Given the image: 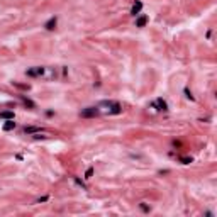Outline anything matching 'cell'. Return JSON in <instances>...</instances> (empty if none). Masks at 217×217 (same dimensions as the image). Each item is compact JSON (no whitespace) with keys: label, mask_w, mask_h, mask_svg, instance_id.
<instances>
[{"label":"cell","mask_w":217,"mask_h":217,"mask_svg":"<svg viewBox=\"0 0 217 217\" xmlns=\"http://www.w3.org/2000/svg\"><path fill=\"white\" fill-rule=\"evenodd\" d=\"M98 109V114H104V115H117L122 112V107H120L119 102L115 100H102L95 105Z\"/></svg>","instance_id":"6da1fadb"},{"label":"cell","mask_w":217,"mask_h":217,"mask_svg":"<svg viewBox=\"0 0 217 217\" xmlns=\"http://www.w3.org/2000/svg\"><path fill=\"white\" fill-rule=\"evenodd\" d=\"M80 115L83 119H92V117H97V115H100V114H98L97 107H87V109H83V110L80 112Z\"/></svg>","instance_id":"7a4b0ae2"},{"label":"cell","mask_w":217,"mask_h":217,"mask_svg":"<svg viewBox=\"0 0 217 217\" xmlns=\"http://www.w3.org/2000/svg\"><path fill=\"white\" fill-rule=\"evenodd\" d=\"M44 70H46V68H43V66H34V68H29L26 73H27V77H31V78L44 77Z\"/></svg>","instance_id":"3957f363"},{"label":"cell","mask_w":217,"mask_h":217,"mask_svg":"<svg viewBox=\"0 0 217 217\" xmlns=\"http://www.w3.org/2000/svg\"><path fill=\"white\" fill-rule=\"evenodd\" d=\"M151 109H158V112H166L168 110V104L163 100V98H156L151 105Z\"/></svg>","instance_id":"277c9868"},{"label":"cell","mask_w":217,"mask_h":217,"mask_svg":"<svg viewBox=\"0 0 217 217\" xmlns=\"http://www.w3.org/2000/svg\"><path fill=\"white\" fill-rule=\"evenodd\" d=\"M141 9H143V2H141V0H136L134 5H132V9H131V14L132 15H139Z\"/></svg>","instance_id":"5b68a950"},{"label":"cell","mask_w":217,"mask_h":217,"mask_svg":"<svg viewBox=\"0 0 217 217\" xmlns=\"http://www.w3.org/2000/svg\"><path fill=\"white\" fill-rule=\"evenodd\" d=\"M24 132H26V134H38V132H43V129L38 127V126H26V127H24Z\"/></svg>","instance_id":"8992f818"},{"label":"cell","mask_w":217,"mask_h":217,"mask_svg":"<svg viewBox=\"0 0 217 217\" xmlns=\"http://www.w3.org/2000/svg\"><path fill=\"white\" fill-rule=\"evenodd\" d=\"M56 24H58V17H51L46 24H44V27H46V31H54Z\"/></svg>","instance_id":"52a82bcc"},{"label":"cell","mask_w":217,"mask_h":217,"mask_svg":"<svg viewBox=\"0 0 217 217\" xmlns=\"http://www.w3.org/2000/svg\"><path fill=\"white\" fill-rule=\"evenodd\" d=\"M148 24V15H139L136 19V27H144Z\"/></svg>","instance_id":"ba28073f"},{"label":"cell","mask_w":217,"mask_h":217,"mask_svg":"<svg viewBox=\"0 0 217 217\" xmlns=\"http://www.w3.org/2000/svg\"><path fill=\"white\" fill-rule=\"evenodd\" d=\"M15 115H14L12 110H4V112H0V119H5V120H9V119H14Z\"/></svg>","instance_id":"9c48e42d"},{"label":"cell","mask_w":217,"mask_h":217,"mask_svg":"<svg viewBox=\"0 0 217 217\" xmlns=\"http://www.w3.org/2000/svg\"><path fill=\"white\" fill-rule=\"evenodd\" d=\"M12 129H15V122H14V119H9L4 124V131H12Z\"/></svg>","instance_id":"30bf717a"},{"label":"cell","mask_w":217,"mask_h":217,"mask_svg":"<svg viewBox=\"0 0 217 217\" xmlns=\"http://www.w3.org/2000/svg\"><path fill=\"white\" fill-rule=\"evenodd\" d=\"M22 102L26 104V105L29 107V109H34V107H36V104L32 102V100H29V98H26V97H22Z\"/></svg>","instance_id":"8fae6325"},{"label":"cell","mask_w":217,"mask_h":217,"mask_svg":"<svg viewBox=\"0 0 217 217\" xmlns=\"http://www.w3.org/2000/svg\"><path fill=\"white\" fill-rule=\"evenodd\" d=\"M73 180H75V183H77V185H80V187L83 188V190H87V185H85L83 182H81V180L78 178V176H73Z\"/></svg>","instance_id":"7c38bea8"},{"label":"cell","mask_w":217,"mask_h":217,"mask_svg":"<svg viewBox=\"0 0 217 217\" xmlns=\"http://www.w3.org/2000/svg\"><path fill=\"white\" fill-rule=\"evenodd\" d=\"M139 207H141V210H143V212H149V210H151V209L148 207V204H146V202H141Z\"/></svg>","instance_id":"4fadbf2b"},{"label":"cell","mask_w":217,"mask_h":217,"mask_svg":"<svg viewBox=\"0 0 217 217\" xmlns=\"http://www.w3.org/2000/svg\"><path fill=\"white\" fill-rule=\"evenodd\" d=\"M92 175H94V168H92V166H90L88 170L85 171V178L88 180V178H92Z\"/></svg>","instance_id":"5bb4252c"},{"label":"cell","mask_w":217,"mask_h":217,"mask_svg":"<svg viewBox=\"0 0 217 217\" xmlns=\"http://www.w3.org/2000/svg\"><path fill=\"white\" fill-rule=\"evenodd\" d=\"M180 161H182L183 165H188V163H192V158H188V156H182V158H180Z\"/></svg>","instance_id":"9a60e30c"},{"label":"cell","mask_w":217,"mask_h":217,"mask_svg":"<svg viewBox=\"0 0 217 217\" xmlns=\"http://www.w3.org/2000/svg\"><path fill=\"white\" fill-rule=\"evenodd\" d=\"M48 200H49V197H48V195H44V197H41V199H38V200H36V204H41V202H48Z\"/></svg>","instance_id":"2e32d148"},{"label":"cell","mask_w":217,"mask_h":217,"mask_svg":"<svg viewBox=\"0 0 217 217\" xmlns=\"http://www.w3.org/2000/svg\"><path fill=\"white\" fill-rule=\"evenodd\" d=\"M185 95H187V98H190V100H193V95L188 92V88H185Z\"/></svg>","instance_id":"e0dca14e"}]
</instances>
